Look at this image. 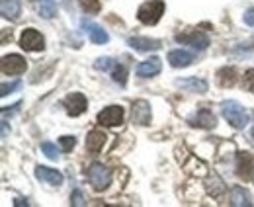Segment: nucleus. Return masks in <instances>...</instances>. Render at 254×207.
I'll list each match as a JSON object with an SVG mask.
<instances>
[{
    "mask_svg": "<svg viewBox=\"0 0 254 207\" xmlns=\"http://www.w3.org/2000/svg\"><path fill=\"white\" fill-rule=\"evenodd\" d=\"M82 28H84V31L88 33L90 41H92V43H96V45H104V43H108V41H110V35H108V31L104 30L102 26L94 24V22L82 20Z\"/></svg>",
    "mask_w": 254,
    "mask_h": 207,
    "instance_id": "9d476101",
    "label": "nucleus"
},
{
    "mask_svg": "<svg viewBox=\"0 0 254 207\" xmlns=\"http://www.w3.org/2000/svg\"><path fill=\"white\" fill-rule=\"evenodd\" d=\"M98 123L104 127H118L124 121V108L122 106H108L98 114Z\"/></svg>",
    "mask_w": 254,
    "mask_h": 207,
    "instance_id": "39448f33",
    "label": "nucleus"
},
{
    "mask_svg": "<svg viewBox=\"0 0 254 207\" xmlns=\"http://www.w3.org/2000/svg\"><path fill=\"white\" fill-rule=\"evenodd\" d=\"M164 8H166V6H164L162 0H149V2H145V4L139 6L137 18H139V22L145 24V26H155L160 18H162Z\"/></svg>",
    "mask_w": 254,
    "mask_h": 207,
    "instance_id": "f03ea898",
    "label": "nucleus"
},
{
    "mask_svg": "<svg viewBox=\"0 0 254 207\" xmlns=\"http://www.w3.org/2000/svg\"><path fill=\"white\" fill-rule=\"evenodd\" d=\"M14 206H28V202H24V200H16V202H14Z\"/></svg>",
    "mask_w": 254,
    "mask_h": 207,
    "instance_id": "473e14b6",
    "label": "nucleus"
},
{
    "mask_svg": "<svg viewBox=\"0 0 254 207\" xmlns=\"http://www.w3.org/2000/svg\"><path fill=\"white\" fill-rule=\"evenodd\" d=\"M63 106H64V110H66L68 116L78 118V116H82V114L86 112L88 102H86V96H84V94H80V92H72V94H68V96L63 100Z\"/></svg>",
    "mask_w": 254,
    "mask_h": 207,
    "instance_id": "20e7f679",
    "label": "nucleus"
},
{
    "mask_svg": "<svg viewBox=\"0 0 254 207\" xmlns=\"http://www.w3.org/2000/svg\"><path fill=\"white\" fill-rule=\"evenodd\" d=\"M188 123H190V125H193V127L211 129V127H215L217 119H215V116H213V112H211V110L203 108V110H197V114H195L193 118L188 119Z\"/></svg>",
    "mask_w": 254,
    "mask_h": 207,
    "instance_id": "f8f14e48",
    "label": "nucleus"
},
{
    "mask_svg": "<svg viewBox=\"0 0 254 207\" xmlns=\"http://www.w3.org/2000/svg\"><path fill=\"white\" fill-rule=\"evenodd\" d=\"M176 41H178V43L191 45V47H193V49H197V51H203V49H207V47H209V37H207L205 33H201V31H197V30L188 31V33H178V35H176Z\"/></svg>",
    "mask_w": 254,
    "mask_h": 207,
    "instance_id": "6e6552de",
    "label": "nucleus"
},
{
    "mask_svg": "<svg viewBox=\"0 0 254 207\" xmlns=\"http://www.w3.org/2000/svg\"><path fill=\"white\" fill-rule=\"evenodd\" d=\"M176 86L182 90H188V92H195V94H205L207 92V82L203 78H197V76H190V78H178L176 80Z\"/></svg>",
    "mask_w": 254,
    "mask_h": 207,
    "instance_id": "2eb2a0df",
    "label": "nucleus"
},
{
    "mask_svg": "<svg viewBox=\"0 0 254 207\" xmlns=\"http://www.w3.org/2000/svg\"><path fill=\"white\" fill-rule=\"evenodd\" d=\"M0 10H2V16L8 18V20H18L20 14H22L20 0H2L0 2Z\"/></svg>",
    "mask_w": 254,
    "mask_h": 207,
    "instance_id": "412c9836",
    "label": "nucleus"
},
{
    "mask_svg": "<svg viewBox=\"0 0 254 207\" xmlns=\"http://www.w3.org/2000/svg\"><path fill=\"white\" fill-rule=\"evenodd\" d=\"M253 164L254 158L251 152H239V156H237V174H239V178L249 180L253 176Z\"/></svg>",
    "mask_w": 254,
    "mask_h": 207,
    "instance_id": "dca6fc26",
    "label": "nucleus"
},
{
    "mask_svg": "<svg viewBox=\"0 0 254 207\" xmlns=\"http://www.w3.org/2000/svg\"><path fill=\"white\" fill-rule=\"evenodd\" d=\"M106 133L104 131H100V129H92L90 133H88V137H86V148L90 150V152H100L102 147H104V143H106Z\"/></svg>",
    "mask_w": 254,
    "mask_h": 207,
    "instance_id": "6ab92c4d",
    "label": "nucleus"
},
{
    "mask_svg": "<svg viewBox=\"0 0 254 207\" xmlns=\"http://www.w3.org/2000/svg\"><path fill=\"white\" fill-rule=\"evenodd\" d=\"M59 143H61V148H63L64 152H70L72 148L76 147V139L74 137H70V135H64L59 139Z\"/></svg>",
    "mask_w": 254,
    "mask_h": 207,
    "instance_id": "cd10ccee",
    "label": "nucleus"
},
{
    "mask_svg": "<svg viewBox=\"0 0 254 207\" xmlns=\"http://www.w3.org/2000/svg\"><path fill=\"white\" fill-rule=\"evenodd\" d=\"M70 204H72V206H84V198H82V194H80V192H74V194L70 196Z\"/></svg>",
    "mask_w": 254,
    "mask_h": 207,
    "instance_id": "7c9ffc66",
    "label": "nucleus"
},
{
    "mask_svg": "<svg viewBox=\"0 0 254 207\" xmlns=\"http://www.w3.org/2000/svg\"><path fill=\"white\" fill-rule=\"evenodd\" d=\"M78 2H80V8L84 12H88V14H98L102 10L100 0H78Z\"/></svg>",
    "mask_w": 254,
    "mask_h": 207,
    "instance_id": "393cba45",
    "label": "nucleus"
},
{
    "mask_svg": "<svg viewBox=\"0 0 254 207\" xmlns=\"http://www.w3.org/2000/svg\"><path fill=\"white\" fill-rule=\"evenodd\" d=\"M243 86L249 92H254V69H249L245 72V80H243Z\"/></svg>",
    "mask_w": 254,
    "mask_h": 207,
    "instance_id": "c85d7f7f",
    "label": "nucleus"
},
{
    "mask_svg": "<svg viewBox=\"0 0 254 207\" xmlns=\"http://www.w3.org/2000/svg\"><path fill=\"white\" fill-rule=\"evenodd\" d=\"M243 20H245V24H247V26H254V8H249V10L245 12Z\"/></svg>",
    "mask_w": 254,
    "mask_h": 207,
    "instance_id": "2f4dec72",
    "label": "nucleus"
},
{
    "mask_svg": "<svg viewBox=\"0 0 254 207\" xmlns=\"http://www.w3.org/2000/svg\"><path fill=\"white\" fill-rule=\"evenodd\" d=\"M39 16L45 18V20H51L55 14H57V4L55 0H39Z\"/></svg>",
    "mask_w": 254,
    "mask_h": 207,
    "instance_id": "4be33fe9",
    "label": "nucleus"
},
{
    "mask_svg": "<svg viewBox=\"0 0 254 207\" xmlns=\"http://www.w3.org/2000/svg\"><path fill=\"white\" fill-rule=\"evenodd\" d=\"M20 47L24 49V51H43V47H45V39H43V35L39 33L37 30H24V33L20 35Z\"/></svg>",
    "mask_w": 254,
    "mask_h": 207,
    "instance_id": "423d86ee",
    "label": "nucleus"
},
{
    "mask_svg": "<svg viewBox=\"0 0 254 207\" xmlns=\"http://www.w3.org/2000/svg\"><path fill=\"white\" fill-rule=\"evenodd\" d=\"M112 78L118 82V84H126L127 82V70H126V67L124 65H116L114 67V70H112Z\"/></svg>",
    "mask_w": 254,
    "mask_h": 207,
    "instance_id": "b1692460",
    "label": "nucleus"
},
{
    "mask_svg": "<svg viewBox=\"0 0 254 207\" xmlns=\"http://www.w3.org/2000/svg\"><path fill=\"white\" fill-rule=\"evenodd\" d=\"M221 114H223V118L227 119L235 129H245V127L249 125V114H247V110H245L239 102H235V100L223 102Z\"/></svg>",
    "mask_w": 254,
    "mask_h": 207,
    "instance_id": "f257e3e1",
    "label": "nucleus"
},
{
    "mask_svg": "<svg viewBox=\"0 0 254 207\" xmlns=\"http://www.w3.org/2000/svg\"><path fill=\"white\" fill-rule=\"evenodd\" d=\"M88 182H90V186L94 188L96 192H102L112 184V172L102 162H94L88 168Z\"/></svg>",
    "mask_w": 254,
    "mask_h": 207,
    "instance_id": "7ed1b4c3",
    "label": "nucleus"
},
{
    "mask_svg": "<svg viewBox=\"0 0 254 207\" xmlns=\"http://www.w3.org/2000/svg\"><path fill=\"white\" fill-rule=\"evenodd\" d=\"M168 63L174 69H184V67H190L193 63V55L188 51H182V49H174V51L168 53Z\"/></svg>",
    "mask_w": 254,
    "mask_h": 207,
    "instance_id": "a211bd4d",
    "label": "nucleus"
},
{
    "mask_svg": "<svg viewBox=\"0 0 254 207\" xmlns=\"http://www.w3.org/2000/svg\"><path fill=\"white\" fill-rule=\"evenodd\" d=\"M94 67L98 69V70H110V69L114 67V61L110 59V57H102V59L96 61Z\"/></svg>",
    "mask_w": 254,
    "mask_h": 207,
    "instance_id": "c756f323",
    "label": "nucleus"
},
{
    "mask_svg": "<svg viewBox=\"0 0 254 207\" xmlns=\"http://www.w3.org/2000/svg\"><path fill=\"white\" fill-rule=\"evenodd\" d=\"M207 192L213 196V198H219L223 192H225V184H223V180L217 174H213V176L209 178V184H207Z\"/></svg>",
    "mask_w": 254,
    "mask_h": 207,
    "instance_id": "5701e85b",
    "label": "nucleus"
},
{
    "mask_svg": "<svg viewBox=\"0 0 254 207\" xmlns=\"http://www.w3.org/2000/svg\"><path fill=\"white\" fill-rule=\"evenodd\" d=\"M160 70H162V61L159 57H151V59L143 61V63L137 65V76H141V78L157 76Z\"/></svg>",
    "mask_w": 254,
    "mask_h": 207,
    "instance_id": "9b49d317",
    "label": "nucleus"
},
{
    "mask_svg": "<svg viewBox=\"0 0 254 207\" xmlns=\"http://www.w3.org/2000/svg\"><path fill=\"white\" fill-rule=\"evenodd\" d=\"M22 86V82L20 80H14V82H4L2 84V88H0V96L4 98V96H8V94H12L14 90H18Z\"/></svg>",
    "mask_w": 254,
    "mask_h": 207,
    "instance_id": "bb28decb",
    "label": "nucleus"
},
{
    "mask_svg": "<svg viewBox=\"0 0 254 207\" xmlns=\"http://www.w3.org/2000/svg\"><path fill=\"white\" fill-rule=\"evenodd\" d=\"M127 45L135 51H159L160 49V41L159 39H149V37H129L127 39Z\"/></svg>",
    "mask_w": 254,
    "mask_h": 207,
    "instance_id": "ddd939ff",
    "label": "nucleus"
},
{
    "mask_svg": "<svg viewBox=\"0 0 254 207\" xmlns=\"http://www.w3.org/2000/svg\"><path fill=\"white\" fill-rule=\"evenodd\" d=\"M41 150H43V154H45L47 158H51V160H59V148L55 147L53 143H49V141L41 143Z\"/></svg>",
    "mask_w": 254,
    "mask_h": 207,
    "instance_id": "a878e982",
    "label": "nucleus"
},
{
    "mask_svg": "<svg viewBox=\"0 0 254 207\" xmlns=\"http://www.w3.org/2000/svg\"><path fill=\"white\" fill-rule=\"evenodd\" d=\"M28 63L22 55H4L0 61V70L4 74H22L26 72Z\"/></svg>",
    "mask_w": 254,
    "mask_h": 207,
    "instance_id": "0eeeda50",
    "label": "nucleus"
},
{
    "mask_svg": "<svg viewBox=\"0 0 254 207\" xmlns=\"http://www.w3.org/2000/svg\"><path fill=\"white\" fill-rule=\"evenodd\" d=\"M251 135H253V139H254V129H253V133H251Z\"/></svg>",
    "mask_w": 254,
    "mask_h": 207,
    "instance_id": "72a5a7b5",
    "label": "nucleus"
},
{
    "mask_svg": "<svg viewBox=\"0 0 254 207\" xmlns=\"http://www.w3.org/2000/svg\"><path fill=\"white\" fill-rule=\"evenodd\" d=\"M217 84L221 88H231L237 84V70L233 67H223L217 70Z\"/></svg>",
    "mask_w": 254,
    "mask_h": 207,
    "instance_id": "aec40b11",
    "label": "nucleus"
},
{
    "mask_svg": "<svg viewBox=\"0 0 254 207\" xmlns=\"http://www.w3.org/2000/svg\"><path fill=\"white\" fill-rule=\"evenodd\" d=\"M131 121L137 125H149L151 123V106L145 100H139L131 108Z\"/></svg>",
    "mask_w": 254,
    "mask_h": 207,
    "instance_id": "1a4fd4ad",
    "label": "nucleus"
},
{
    "mask_svg": "<svg viewBox=\"0 0 254 207\" xmlns=\"http://www.w3.org/2000/svg\"><path fill=\"white\" fill-rule=\"evenodd\" d=\"M35 178L39 182L49 184V186H61L63 184V174L59 170H53V168H47V166H37L35 168Z\"/></svg>",
    "mask_w": 254,
    "mask_h": 207,
    "instance_id": "4468645a",
    "label": "nucleus"
},
{
    "mask_svg": "<svg viewBox=\"0 0 254 207\" xmlns=\"http://www.w3.org/2000/svg\"><path fill=\"white\" fill-rule=\"evenodd\" d=\"M231 206L235 207H251L253 206V196L249 190L241 188V186H235L231 190Z\"/></svg>",
    "mask_w": 254,
    "mask_h": 207,
    "instance_id": "f3484780",
    "label": "nucleus"
}]
</instances>
